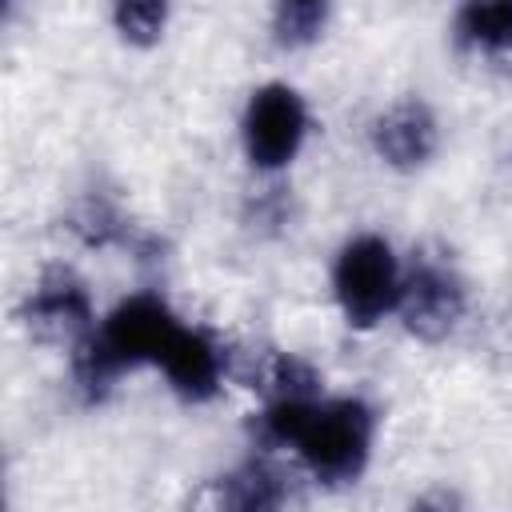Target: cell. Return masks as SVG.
Segmentation results:
<instances>
[{
  "label": "cell",
  "mask_w": 512,
  "mask_h": 512,
  "mask_svg": "<svg viewBox=\"0 0 512 512\" xmlns=\"http://www.w3.org/2000/svg\"><path fill=\"white\" fill-rule=\"evenodd\" d=\"M252 432L268 448H292L312 480L352 484L372 460L376 412L360 396L264 400Z\"/></svg>",
  "instance_id": "cell-1"
},
{
  "label": "cell",
  "mask_w": 512,
  "mask_h": 512,
  "mask_svg": "<svg viewBox=\"0 0 512 512\" xmlns=\"http://www.w3.org/2000/svg\"><path fill=\"white\" fill-rule=\"evenodd\" d=\"M180 316L156 292H136L120 300L84 340L72 344V376L84 400H104L108 388L132 372L160 360L168 336L176 332Z\"/></svg>",
  "instance_id": "cell-2"
},
{
  "label": "cell",
  "mask_w": 512,
  "mask_h": 512,
  "mask_svg": "<svg viewBox=\"0 0 512 512\" xmlns=\"http://www.w3.org/2000/svg\"><path fill=\"white\" fill-rule=\"evenodd\" d=\"M400 280H404V268L384 236L360 232L344 240L332 260V296L344 324L360 332L376 328L388 312H396Z\"/></svg>",
  "instance_id": "cell-3"
},
{
  "label": "cell",
  "mask_w": 512,
  "mask_h": 512,
  "mask_svg": "<svg viewBox=\"0 0 512 512\" xmlns=\"http://www.w3.org/2000/svg\"><path fill=\"white\" fill-rule=\"evenodd\" d=\"M308 136V108L304 96L292 84H260L240 116V144L256 172H280L288 168Z\"/></svg>",
  "instance_id": "cell-4"
},
{
  "label": "cell",
  "mask_w": 512,
  "mask_h": 512,
  "mask_svg": "<svg viewBox=\"0 0 512 512\" xmlns=\"http://www.w3.org/2000/svg\"><path fill=\"white\" fill-rule=\"evenodd\" d=\"M396 312L416 340L436 344L460 328L468 312V288L444 256H416L404 268Z\"/></svg>",
  "instance_id": "cell-5"
},
{
  "label": "cell",
  "mask_w": 512,
  "mask_h": 512,
  "mask_svg": "<svg viewBox=\"0 0 512 512\" xmlns=\"http://www.w3.org/2000/svg\"><path fill=\"white\" fill-rule=\"evenodd\" d=\"M20 320H24V328H28L32 336H40V340H72V344L84 340V336L96 328V312H92L88 284H84L72 268H64V264L48 268V272L32 284V292L24 296Z\"/></svg>",
  "instance_id": "cell-6"
},
{
  "label": "cell",
  "mask_w": 512,
  "mask_h": 512,
  "mask_svg": "<svg viewBox=\"0 0 512 512\" xmlns=\"http://www.w3.org/2000/svg\"><path fill=\"white\" fill-rule=\"evenodd\" d=\"M156 368L164 372L168 388L180 396V400H192V404H204L220 392L224 384V372H228V352L224 344L208 332V328H192V324H176V332L168 336Z\"/></svg>",
  "instance_id": "cell-7"
},
{
  "label": "cell",
  "mask_w": 512,
  "mask_h": 512,
  "mask_svg": "<svg viewBox=\"0 0 512 512\" xmlns=\"http://www.w3.org/2000/svg\"><path fill=\"white\" fill-rule=\"evenodd\" d=\"M372 148L388 168L416 172L436 156L440 124H436V116H432V108L424 100L408 96V100L392 104L388 112H380L372 120Z\"/></svg>",
  "instance_id": "cell-8"
},
{
  "label": "cell",
  "mask_w": 512,
  "mask_h": 512,
  "mask_svg": "<svg viewBox=\"0 0 512 512\" xmlns=\"http://www.w3.org/2000/svg\"><path fill=\"white\" fill-rule=\"evenodd\" d=\"M452 32L468 52L512 56V0H460Z\"/></svg>",
  "instance_id": "cell-9"
},
{
  "label": "cell",
  "mask_w": 512,
  "mask_h": 512,
  "mask_svg": "<svg viewBox=\"0 0 512 512\" xmlns=\"http://www.w3.org/2000/svg\"><path fill=\"white\" fill-rule=\"evenodd\" d=\"M288 500L284 476L268 464V460H248L236 472H228L220 480V504L224 508H240V512H264V508H280Z\"/></svg>",
  "instance_id": "cell-10"
},
{
  "label": "cell",
  "mask_w": 512,
  "mask_h": 512,
  "mask_svg": "<svg viewBox=\"0 0 512 512\" xmlns=\"http://www.w3.org/2000/svg\"><path fill=\"white\" fill-rule=\"evenodd\" d=\"M332 0H272V36L280 48H308L328 28Z\"/></svg>",
  "instance_id": "cell-11"
},
{
  "label": "cell",
  "mask_w": 512,
  "mask_h": 512,
  "mask_svg": "<svg viewBox=\"0 0 512 512\" xmlns=\"http://www.w3.org/2000/svg\"><path fill=\"white\" fill-rule=\"evenodd\" d=\"M260 392L264 400H304V396H320V376L308 360L292 356V352H276L264 360L260 368Z\"/></svg>",
  "instance_id": "cell-12"
},
{
  "label": "cell",
  "mask_w": 512,
  "mask_h": 512,
  "mask_svg": "<svg viewBox=\"0 0 512 512\" xmlns=\"http://www.w3.org/2000/svg\"><path fill=\"white\" fill-rule=\"evenodd\" d=\"M172 16V0H112V24L124 44L152 48Z\"/></svg>",
  "instance_id": "cell-13"
},
{
  "label": "cell",
  "mask_w": 512,
  "mask_h": 512,
  "mask_svg": "<svg viewBox=\"0 0 512 512\" xmlns=\"http://www.w3.org/2000/svg\"><path fill=\"white\" fill-rule=\"evenodd\" d=\"M0 4H4V8H12V4H16V0H0Z\"/></svg>",
  "instance_id": "cell-14"
}]
</instances>
